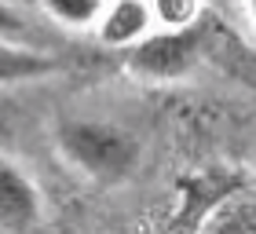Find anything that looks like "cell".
<instances>
[{"mask_svg":"<svg viewBox=\"0 0 256 234\" xmlns=\"http://www.w3.org/2000/svg\"><path fill=\"white\" fill-rule=\"evenodd\" d=\"M55 146L70 168H77L88 183L99 186L132 180L143 161L139 143L110 121H62L55 128Z\"/></svg>","mask_w":256,"mask_h":234,"instance_id":"6da1fadb","label":"cell"},{"mask_svg":"<svg viewBox=\"0 0 256 234\" xmlns=\"http://www.w3.org/2000/svg\"><path fill=\"white\" fill-rule=\"evenodd\" d=\"M59 58L40 52V48H30L26 40H8L0 37V88H11V84H30V80H44L52 74H59Z\"/></svg>","mask_w":256,"mask_h":234,"instance_id":"5b68a950","label":"cell"},{"mask_svg":"<svg viewBox=\"0 0 256 234\" xmlns=\"http://www.w3.org/2000/svg\"><path fill=\"white\" fill-rule=\"evenodd\" d=\"M246 15H249V22L256 26V0H246Z\"/></svg>","mask_w":256,"mask_h":234,"instance_id":"9c48e42d","label":"cell"},{"mask_svg":"<svg viewBox=\"0 0 256 234\" xmlns=\"http://www.w3.org/2000/svg\"><path fill=\"white\" fill-rule=\"evenodd\" d=\"M44 194L15 158L0 154V230L22 234L44 224Z\"/></svg>","mask_w":256,"mask_h":234,"instance_id":"3957f363","label":"cell"},{"mask_svg":"<svg viewBox=\"0 0 256 234\" xmlns=\"http://www.w3.org/2000/svg\"><path fill=\"white\" fill-rule=\"evenodd\" d=\"M96 30L110 48H128L146 30H154V11L146 0H106L96 18Z\"/></svg>","mask_w":256,"mask_h":234,"instance_id":"277c9868","label":"cell"},{"mask_svg":"<svg viewBox=\"0 0 256 234\" xmlns=\"http://www.w3.org/2000/svg\"><path fill=\"white\" fill-rule=\"evenodd\" d=\"M202 58V30L198 26H161L146 30L139 40L128 44V74L154 80V84H172L183 80Z\"/></svg>","mask_w":256,"mask_h":234,"instance_id":"7a4b0ae2","label":"cell"},{"mask_svg":"<svg viewBox=\"0 0 256 234\" xmlns=\"http://www.w3.org/2000/svg\"><path fill=\"white\" fill-rule=\"evenodd\" d=\"M0 37H8V40H26L30 37V22L8 0H0Z\"/></svg>","mask_w":256,"mask_h":234,"instance_id":"ba28073f","label":"cell"},{"mask_svg":"<svg viewBox=\"0 0 256 234\" xmlns=\"http://www.w3.org/2000/svg\"><path fill=\"white\" fill-rule=\"evenodd\" d=\"M150 11H154V18L161 26H194L198 4L194 0H154Z\"/></svg>","mask_w":256,"mask_h":234,"instance_id":"52a82bcc","label":"cell"},{"mask_svg":"<svg viewBox=\"0 0 256 234\" xmlns=\"http://www.w3.org/2000/svg\"><path fill=\"white\" fill-rule=\"evenodd\" d=\"M106 0H40V8L66 30H92Z\"/></svg>","mask_w":256,"mask_h":234,"instance_id":"8992f818","label":"cell"}]
</instances>
